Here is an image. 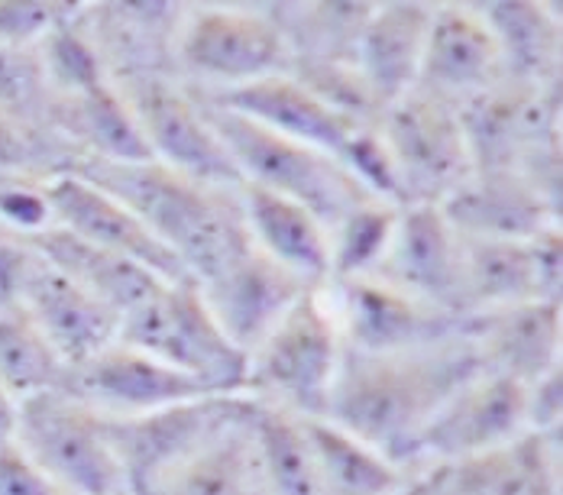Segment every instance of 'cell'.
Listing matches in <instances>:
<instances>
[{"label":"cell","instance_id":"obj_45","mask_svg":"<svg viewBox=\"0 0 563 495\" xmlns=\"http://www.w3.org/2000/svg\"><path fill=\"white\" fill-rule=\"evenodd\" d=\"M389 495H434V476H431V470L415 473L408 483H401V486Z\"/></svg>","mask_w":563,"mask_h":495},{"label":"cell","instance_id":"obj_7","mask_svg":"<svg viewBox=\"0 0 563 495\" xmlns=\"http://www.w3.org/2000/svg\"><path fill=\"white\" fill-rule=\"evenodd\" d=\"M398 185V205H444L473 175L456 105L411 88L376 120Z\"/></svg>","mask_w":563,"mask_h":495},{"label":"cell","instance_id":"obj_15","mask_svg":"<svg viewBox=\"0 0 563 495\" xmlns=\"http://www.w3.org/2000/svg\"><path fill=\"white\" fill-rule=\"evenodd\" d=\"M65 392L101 418H140L178 402L214 395L123 340H113L101 353L71 366Z\"/></svg>","mask_w":563,"mask_h":495},{"label":"cell","instance_id":"obj_31","mask_svg":"<svg viewBox=\"0 0 563 495\" xmlns=\"http://www.w3.org/2000/svg\"><path fill=\"white\" fill-rule=\"evenodd\" d=\"M476 7L499 43L508 78L538 88L561 85L563 30L561 10H554V3L503 0V3H476Z\"/></svg>","mask_w":563,"mask_h":495},{"label":"cell","instance_id":"obj_11","mask_svg":"<svg viewBox=\"0 0 563 495\" xmlns=\"http://www.w3.org/2000/svg\"><path fill=\"white\" fill-rule=\"evenodd\" d=\"M473 172H518L538 153L561 150V85L503 78L456 108Z\"/></svg>","mask_w":563,"mask_h":495},{"label":"cell","instance_id":"obj_16","mask_svg":"<svg viewBox=\"0 0 563 495\" xmlns=\"http://www.w3.org/2000/svg\"><path fill=\"white\" fill-rule=\"evenodd\" d=\"M506 75L499 43L476 3H434L418 88L451 105L496 88Z\"/></svg>","mask_w":563,"mask_h":495},{"label":"cell","instance_id":"obj_43","mask_svg":"<svg viewBox=\"0 0 563 495\" xmlns=\"http://www.w3.org/2000/svg\"><path fill=\"white\" fill-rule=\"evenodd\" d=\"M563 425V366L528 385V431L561 435Z\"/></svg>","mask_w":563,"mask_h":495},{"label":"cell","instance_id":"obj_27","mask_svg":"<svg viewBox=\"0 0 563 495\" xmlns=\"http://www.w3.org/2000/svg\"><path fill=\"white\" fill-rule=\"evenodd\" d=\"M431 7L434 3H415V0L373 3V13L360 33L353 62L383 108H389L401 95L418 88Z\"/></svg>","mask_w":563,"mask_h":495},{"label":"cell","instance_id":"obj_41","mask_svg":"<svg viewBox=\"0 0 563 495\" xmlns=\"http://www.w3.org/2000/svg\"><path fill=\"white\" fill-rule=\"evenodd\" d=\"M36 266L40 253L26 237H0V311L23 308V295Z\"/></svg>","mask_w":563,"mask_h":495},{"label":"cell","instance_id":"obj_2","mask_svg":"<svg viewBox=\"0 0 563 495\" xmlns=\"http://www.w3.org/2000/svg\"><path fill=\"white\" fill-rule=\"evenodd\" d=\"M68 172L104 188L166 243L191 282H208L253 246L240 185H205L169 165L78 160Z\"/></svg>","mask_w":563,"mask_h":495},{"label":"cell","instance_id":"obj_44","mask_svg":"<svg viewBox=\"0 0 563 495\" xmlns=\"http://www.w3.org/2000/svg\"><path fill=\"white\" fill-rule=\"evenodd\" d=\"M16 425H20V402L0 385V450L16 443Z\"/></svg>","mask_w":563,"mask_h":495},{"label":"cell","instance_id":"obj_17","mask_svg":"<svg viewBox=\"0 0 563 495\" xmlns=\"http://www.w3.org/2000/svg\"><path fill=\"white\" fill-rule=\"evenodd\" d=\"M46 201L53 211V227H62L65 233L126 256L166 282L188 278L169 246L159 243L130 208H123L113 195L91 185L88 178L75 172L46 178Z\"/></svg>","mask_w":563,"mask_h":495},{"label":"cell","instance_id":"obj_8","mask_svg":"<svg viewBox=\"0 0 563 495\" xmlns=\"http://www.w3.org/2000/svg\"><path fill=\"white\" fill-rule=\"evenodd\" d=\"M16 443L65 495H130L104 418L65 388L20 402Z\"/></svg>","mask_w":563,"mask_h":495},{"label":"cell","instance_id":"obj_22","mask_svg":"<svg viewBox=\"0 0 563 495\" xmlns=\"http://www.w3.org/2000/svg\"><path fill=\"white\" fill-rule=\"evenodd\" d=\"M201 98L227 110H236L288 140L314 146V150L334 156L340 165H343L350 143L356 140V133L366 127V123H353V120L340 117L338 110H331L321 98H314L291 75H276V78H266V81H256V85H246L236 91L201 95Z\"/></svg>","mask_w":563,"mask_h":495},{"label":"cell","instance_id":"obj_30","mask_svg":"<svg viewBox=\"0 0 563 495\" xmlns=\"http://www.w3.org/2000/svg\"><path fill=\"white\" fill-rule=\"evenodd\" d=\"M256 411L201 443L143 495H266L256 447Z\"/></svg>","mask_w":563,"mask_h":495},{"label":"cell","instance_id":"obj_18","mask_svg":"<svg viewBox=\"0 0 563 495\" xmlns=\"http://www.w3.org/2000/svg\"><path fill=\"white\" fill-rule=\"evenodd\" d=\"M456 260L460 233L438 205H398L389 246L369 275L438 311L460 318Z\"/></svg>","mask_w":563,"mask_h":495},{"label":"cell","instance_id":"obj_33","mask_svg":"<svg viewBox=\"0 0 563 495\" xmlns=\"http://www.w3.org/2000/svg\"><path fill=\"white\" fill-rule=\"evenodd\" d=\"M291 62H353L373 3H266Z\"/></svg>","mask_w":563,"mask_h":495},{"label":"cell","instance_id":"obj_23","mask_svg":"<svg viewBox=\"0 0 563 495\" xmlns=\"http://www.w3.org/2000/svg\"><path fill=\"white\" fill-rule=\"evenodd\" d=\"M434 495H563L561 435L528 431L496 450L431 466Z\"/></svg>","mask_w":563,"mask_h":495},{"label":"cell","instance_id":"obj_5","mask_svg":"<svg viewBox=\"0 0 563 495\" xmlns=\"http://www.w3.org/2000/svg\"><path fill=\"white\" fill-rule=\"evenodd\" d=\"M175 78L198 95H224L291 72V50L266 3H185Z\"/></svg>","mask_w":563,"mask_h":495},{"label":"cell","instance_id":"obj_32","mask_svg":"<svg viewBox=\"0 0 563 495\" xmlns=\"http://www.w3.org/2000/svg\"><path fill=\"white\" fill-rule=\"evenodd\" d=\"M301 428L324 495H389L415 476L328 418H301Z\"/></svg>","mask_w":563,"mask_h":495},{"label":"cell","instance_id":"obj_37","mask_svg":"<svg viewBox=\"0 0 563 495\" xmlns=\"http://www.w3.org/2000/svg\"><path fill=\"white\" fill-rule=\"evenodd\" d=\"M53 105H56V95L49 88L40 50L36 46H30V50L0 46V113L13 117L16 123H23L33 133L56 136Z\"/></svg>","mask_w":563,"mask_h":495},{"label":"cell","instance_id":"obj_10","mask_svg":"<svg viewBox=\"0 0 563 495\" xmlns=\"http://www.w3.org/2000/svg\"><path fill=\"white\" fill-rule=\"evenodd\" d=\"M253 411L256 402L250 395H205L140 418H104V425L126 476V490L130 495H143L201 443L218 438Z\"/></svg>","mask_w":563,"mask_h":495},{"label":"cell","instance_id":"obj_29","mask_svg":"<svg viewBox=\"0 0 563 495\" xmlns=\"http://www.w3.org/2000/svg\"><path fill=\"white\" fill-rule=\"evenodd\" d=\"M53 130L78 160L101 163H150V146L113 88V81L91 85L78 95H62L53 105Z\"/></svg>","mask_w":563,"mask_h":495},{"label":"cell","instance_id":"obj_14","mask_svg":"<svg viewBox=\"0 0 563 495\" xmlns=\"http://www.w3.org/2000/svg\"><path fill=\"white\" fill-rule=\"evenodd\" d=\"M528 435V385L479 373L438 408L418 440V470L456 463Z\"/></svg>","mask_w":563,"mask_h":495},{"label":"cell","instance_id":"obj_36","mask_svg":"<svg viewBox=\"0 0 563 495\" xmlns=\"http://www.w3.org/2000/svg\"><path fill=\"white\" fill-rule=\"evenodd\" d=\"M395 218L398 205L369 198L340 220L331 230V278H360L373 273L389 246Z\"/></svg>","mask_w":563,"mask_h":495},{"label":"cell","instance_id":"obj_25","mask_svg":"<svg viewBox=\"0 0 563 495\" xmlns=\"http://www.w3.org/2000/svg\"><path fill=\"white\" fill-rule=\"evenodd\" d=\"M23 311L43 330V337L53 343L68 370L111 346L120 333V315H113L108 305L68 282L43 256L26 285Z\"/></svg>","mask_w":563,"mask_h":495},{"label":"cell","instance_id":"obj_46","mask_svg":"<svg viewBox=\"0 0 563 495\" xmlns=\"http://www.w3.org/2000/svg\"><path fill=\"white\" fill-rule=\"evenodd\" d=\"M0 237H16V233H10V230H7V227L0 223Z\"/></svg>","mask_w":563,"mask_h":495},{"label":"cell","instance_id":"obj_35","mask_svg":"<svg viewBox=\"0 0 563 495\" xmlns=\"http://www.w3.org/2000/svg\"><path fill=\"white\" fill-rule=\"evenodd\" d=\"M256 447L266 476V495H324L301 418L260 405Z\"/></svg>","mask_w":563,"mask_h":495},{"label":"cell","instance_id":"obj_9","mask_svg":"<svg viewBox=\"0 0 563 495\" xmlns=\"http://www.w3.org/2000/svg\"><path fill=\"white\" fill-rule=\"evenodd\" d=\"M111 81L126 101L156 163L205 185H243L224 143L205 120L195 91L175 75H123Z\"/></svg>","mask_w":563,"mask_h":495},{"label":"cell","instance_id":"obj_13","mask_svg":"<svg viewBox=\"0 0 563 495\" xmlns=\"http://www.w3.org/2000/svg\"><path fill=\"white\" fill-rule=\"evenodd\" d=\"M324 295L338 318L343 346L366 356H393L434 346L441 340L456 337L463 321L373 275L331 278L324 285Z\"/></svg>","mask_w":563,"mask_h":495},{"label":"cell","instance_id":"obj_20","mask_svg":"<svg viewBox=\"0 0 563 495\" xmlns=\"http://www.w3.org/2000/svg\"><path fill=\"white\" fill-rule=\"evenodd\" d=\"M460 333L473 343L489 373L531 385L561 363V301H521L466 315Z\"/></svg>","mask_w":563,"mask_h":495},{"label":"cell","instance_id":"obj_1","mask_svg":"<svg viewBox=\"0 0 563 495\" xmlns=\"http://www.w3.org/2000/svg\"><path fill=\"white\" fill-rule=\"evenodd\" d=\"M479 373L486 366L463 333L393 356H366L343 346L324 418L379 450L398 470L421 473L418 440L428 421Z\"/></svg>","mask_w":563,"mask_h":495},{"label":"cell","instance_id":"obj_6","mask_svg":"<svg viewBox=\"0 0 563 495\" xmlns=\"http://www.w3.org/2000/svg\"><path fill=\"white\" fill-rule=\"evenodd\" d=\"M117 340L214 395H246V353L221 330L191 278L163 282L120 321Z\"/></svg>","mask_w":563,"mask_h":495},{"label":"cell","instance_id":"obj_3","mask_svg":"<svg viewBox=\"0 0 563 495\" xmlns=\"http://www.w3.org/2000/svg\"><path fill=\"white\" fill-rule=\"evenodd\" d=\"M195 98L201 105L205 120L224 143L227 156L236 165L243 185H260L266 191L298 201L328 230H334L356 205L376 198L334 156L314 146H305L298 140H288L282 133H273L236 110L205 101L201 95Z\"/></svg>","mask_w":563,"mask_h":495},{"label":"cell","instance_id":"obj_21","mask_svg":"<svg viewBox=\"0 0 563 495\" xmlns=\"http://www.w3.org/2000/svg\"><path fill=\"white\" fill-rule=\"evenodd\" d=\"M185 3H81V26L111 78L175 75V36Z\"/></svg>","mask_w":563,"mask_h":495},{"label":"cell","instance_id":"obj_12","mask_svg":"<svg viewBox=\"0 0 563 495\" xmlns=\"http://www.w3.org/2000/svg\"><path fill=\"white\" fill-rule=\"evenodd\" d=\"M563 237L548 230L534 240H486L460 233L456 305L460 318L521 305L561 301Z\"/></svg>","mask_w":563,"mask_h":495},{"label":"cell","instance_id":"obj_40","mask_svg":"<svg viewBox=\"0 0 563 495\" xmlns=\"http://www.w3.org/2000/svg\"><path fill=\"white\" fill-rule=\"evenodd\" d=\"M75 3H49V0H0V46L30 50L40 46L43 36L62 23Z\"/></svg>","mask_w":563,"mask_h":495},{"label":"cell","instance_id":"obj_26","mask_svg":"<svg viewBox=\"0 0 563 495\" xmlns=\"http://www.w3.org/2000/svg\"><path fill=\"white\" fill-rule=\"evenodd\" d=\"M240 205L253 243L282 270L318 288L331 278V230L291 198L260 185H240Z\"/></svg>","mask_w":563,"mask_h":495},{"label":"cell","instance_id":"obj_24","mask_svg":"<svg viewBox=\"0 0 563 495\" xmlns=\"http://www.w3.org/2000/svg\"><path fill=\"white\" fill-rule=\"evenodd\" d=\"M438 208L463 237L534 240L561 230V215L518 172H473Z\"/></svg>","mask_w":563,"mask_h":495},{"label":"cell","instance_id":"obj_42","mask_svg":"<svg viewBox=\"0 0 563 495\" xmlns=\"http://www.w3.org/2000/svg\"><path fill=\"white\" fill-rule=\"evenodd\" d=\"M0 495H65L20 443L0 450Z\"/></svg>","mask_w":563,"mask_h":495},{"label":"cell","instance_id":"obj_19","mask_svg":"<svg viewBox=\"0 0 563 495\" xmlns=\"http://www.w3.org/2000/svg\"><path fill=\"white\" fill-rule=\"evenodd\" d=\"M201 298L227 337L250 356V350L276 328L282 315L311 288L298 275L282 270L256 243L240 253L208 282H195Z\"/></svg>","mask_w":563,"mask_h":495},{"label":"cell","instance_id":"obj_34","mask_svg":"<svg viewBox=\"0 0 563 495\" xmlns=\"http://www.w3.org/2000/svg\"><path fill=\"white\" fill-rule=\"evenodd\" d=\"M68 380L65 360L33 324L23 308L0 311V385L26 402L43 392H62Z\"/></svg>","mask_w":563,"mask_h":495},{"label":"cell","instance_id":"obj_4","mask_svg":"<svg viewBox=\"0 0 563 495\" xmlns=\"http://www.w3.org/2000/svg\"><path fill=\"white\" fill-rule=\"evenodd\" d=\"M343 340L324 285L308 288L246 356V395L295 418H324Z\"/></svg>","mask_w":563,"mask_h":495},{"label":"cell","instance_id":"obj_38","mask_svg":"<svg viewBox=\"0 0 563 495\" xmlns=\"http://www.w3.org/2000/svg\"><path fill=\"white\" fill-rule=\"evenodd\" d=\"M78 163L75 150H68L56 136H43L0 113V172L53 178Z\"/></svg>","mask_w":563,"mask_h":495},{"label":"cell","instance_id":"obj_39","mask_svg":"<svg viewBox=\"0 0 563 495\" xmlns=\"http://www.w3.org/2000/svg\"><path fill=\"white\" fill-rule=\"evenodd\" d=\"M0 223L16 237H33L53 227L46 178L0 172Z\"/></svg>","mask_w":563,"mask_h":495},{"label":"cell","instance_id":"obj_28","mask_svg":"<svg viewBox=\"0 0 563 495\" xmlns=\"http://www.w3.org/2000/svg\"><path fill=\"white\" fill-rule=\"evenodd\" d=\"M26 240L53 270H58L68 282H75L78 288H85L101 305H108L113 315H120V321L166 282L150 273L146 266L117 256L111 250H101L95 243H85L65 233L62 227H49Z\"/></svg>","mask_w":563,"mask_h":495}]
</instances>
